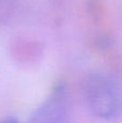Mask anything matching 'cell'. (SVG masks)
<instances>
[{
	"label": "cell",
	"instance_id": "277c9868",
	"mask_svg": "<svg viewBox=\"0 0 122 123\" xmlns=\"http://www.w3.org/2000/svg\"><path fill=\"white\" fill-rule=\"evenodd\" d=\"M0 123H19L17 120H15L14 118H6V119L0 121Z\"/></svg>",
	"mask_w": 122,
	"mask_h": 123
},
{
	"label": "cell",
	"instance_id": "3957f363",
	"mask_svg": "<svg viewBox=\"0 0 122 123\" xmlns=\"http://www.w3.org/2000/svg\"><path fill=\"white\" fill-rule=\"evenodd\" d=\"M16 0H0V26L10 21L15 10Z\"/></svg>",
	"mask_w": 122,
	"mask_h": 123
},
{
	"label": "cell",
	"instance_id": "7a4b0ae2",
	"mask_svg": "<svg viewBox=\"0 0 122 123\" xmlns=\"http://www.w3.org/2000/svg\"><path fill=\"white\" fill-rule=\"evenodd\" d=\"M29 123H69L67 97L62 86L54 90L50 97L35 110Z\"/></svg>",
	"mask_w": 122,
	"mask_h": 123
},
{
	"label": "cell",
	"instance_id": "6da1fadb",
	"mask_svg": "<svg viewBox=\"0 0 122 123\" xmlns=\"http://www.w3.org/2000/svg\"><path fill=\"white\" fill-rule=\"evenodd\" d=\"M84 96L89 108L97 117L111 119L121 108L119 85L110 76L102 72L90 74L84 81Z\"/></svg>",
	"mask_w": 122,
	"mask_h": 123
}]
</instances>
